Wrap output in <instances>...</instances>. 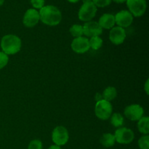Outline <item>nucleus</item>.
Listing matches in <instances>:
<instances>
[{
    "mask_svg": "<svg viewBox=\"0 0 149 149\" xmlns=\"http://www.w3.org/2000/svg\"><path fill=\"white\" fill-rule=\"evenodd\" d=\"M39 20L40 17H39V12L35 9H29L25 13L23 23L26 27L33 28L39 23Z\"/></svg>",
    "mask_w": 149,
    "mask_h": 149,
    "instance_id": "9b49d317",
    "label": "nucleus"
},
{
    "mask_svg": "<svg viewBox=\"0 0 149 149\" xmlns=\"http://www.w3.org/2000/svg\"><path fill=\"white\" fill-rule=\"evenodd\" d=\"M148 79H147L146 82V84H145V90L146 92V94L148 95Z\"/></svg>",
    "mask_w": 149,
    "mask_h": 149,
    "instance_id": "cd10ccee",
    "label": "nucleus"
},
{
    "mask_svg": "<svg viewBox=\"0 0 149 149\" xmlns=\"http://www.w3.org/2000/svg\"><path fill=\"white\" fill-rule=\"evenodd\" d=\"M4 2V0H0V6L2 5Z\"/></svg>",
    "mask_w": 149,
    "mask_h": 149,
    "instance_id": "2f4dec72",
    "label": "nucleus"
},
{
    "mask_svg": "<svg viewBox=\"0 0 149 149\" xmlns=\"http://www.w3.org/2000/svg\"><path fill=\"white\" fill-rule=\"evenodd\" d=\"M70 33H71V36H73L74 37H80V36H81L84 34V33H83V26L78 24L73 25V26L70 28Z\"/></svg>",
    "mask_w": 149,
    "mask_h": 149,
    "instance_id": "aec40b11",
    "label": "nucleus"
},
{
    "mask_svg": "<svg viewBox=\"0 0 149 149\" xmlns=\"http://www.w3.org/2000/svg\"><path fill=\"white\" fill-rule=\"evenodd\" d=\"M116 142L120 144H129L133 141L135 135L132 130L127 127H120L115 131Z\"/></svg>",
    "mask_w": 149,
    "mask_h": 149,
    "instance_id": "0eeeda50",
    "label": "nucleus"
},
{
    "mask_svg": "<svg viewBox=\"0 0 149 149\" xmlns=\"http://www.w3.org/2000/svg\"><path fill=\"white\" fill-rule=\"evenodd\" d=\"M69 139V134L65 127L63 126L56 127L52 133V140L55 145L64 146L68 143Z\"/></svg>",
    "mask_w": 149,
    "mask_h": 149,
    "instance_id": "423d86ee",
    "label": "nucleus"
},
{
    "mask_svg": "<svg viewBox=\"0 0 149 149\" xmlns=\"http://www.w3.org/2000/svg\"><path fill=\"white\" fill-rule=\"evenodd\" d=\"M95 100L97 101H100V100H103V96L100 94V93H97L96 94V97H95Z\"/></svg>",
    "mask_w": 149,
    "mask_h": 149,
    "instance_id": "a878e982",
    "label": "nucleus"
},
{
    "mask_svg": "<svg viewBox=\"0 0 149 149\" xmlns=\"http://www.w3.org/2000/svg\"><path fill=\"white\" fill-rule=\"evenodd\" d=\"M116 23L115 22V17L113 15L106 13L103 14L100 17L98 21V24L100 25L102 29H111L114 27V25Z\"/></svg>",
    "mask_w": 149,
    "mask_h": 149,
    "instance_id": "4468645a",
    "label": "nucleus"
},
{
    "mask_svg": "<svg viewBox=\"0 0 149 149\" xmlns=\"http://www.w3.org/2000/svg\"><path fill=\"white\" fill-rule=\"evenodd\" d=\"M83 3H86V2H90V1H92V0H82Z\"/></svg>",
    "mask_w": 149,
    "mask_h": 149,
    "instance_id": "7c9ffc66",
    "label": "nucleus"
},
{
    "mask_svg": "<svg viewBox=\"0 0 149 149\" xmlns=\"http://www.w3.org/2000/svg\"><path fill=\"white\" fill-rule=\"evenodd\" d=\"M39 13L40 20L42 23L47 26H57L62 20L61 12L59 9L53 5L44 6L40 9Z\"/></svg>",
    "mask_w": 149,
    "mask_h": 149,
    "instance_id": "f257e3e1",
    "label": "nucleus"
},
{
    "mask_svg": "<svg viewBox=\"0 0 149 149\" xmlns=\"http://www.w3.org/2000/svg\"><path fill=\"white\" fill-rule=\"evenodd\" d=\"M48 149H61V146H57V145H52L48 148Z\"/></svg>",
    "mask_w": 149,
    "mask_h": 149,
    "instance_id": "bb28decb",
    "label": "nucleus"
},
{
    "mask_svg": "<svg viewBox=\"0 0 149 149\" xmlns=\"http://www.w3.org/2000/svg\"><path fill=\"white\" fill-rule=\"evenodd\" d=\"M130 13L135 17H141L146 13L147 4L146 0H127Z\"/></svg>",
    "mask_w": 149,
    "mask_h": 149,
    "instance_id": "39448f33",
    "label": "nucleus"
},
{
    "mask_svg": "<svg viewBox=\"0 0 149 149\" xmlns=\"http://www.w3.org/2000/svg\"><path fill=\"white\" fill-rule=\"evenodd\" d=\"M138 130L143 135H148L149 133V118L148 116H143L138 120Z\"/></svg>",
    "mask_w": 149,
    "mask_h": 149,
    "instance_id": "2eb2a0df",
    "label": "nucleus"
},
{
    "mask_svg": "<svg viewBox=\"0 0 149 149\" xmlns=\"http://www.w3.org/2000/svg\"><path fill=\"white\" fill-rule=\"evenodd\" d=\"M116 3H118V4H122V3L126 2L127 0H113Z\"/></svg>",
    "mask_w": 149,
    "mask_h": 149,
    "instance_id": "c85d7f7f",
    "label": "nucleus"
},
{
    "mask_svg": "<svg viewBox=\"0 0 149 149\" xmlns=\"http://www.w3.org/2000/svg\"><path fill=\"white\" fill-rule=\"evenodd\" d=\"M89 45L90 47L94 50H97L100 49L103 45V40L100 36H93L89 40Z\"/></svg>",
    "mask_w": 149,
    "mask_h": 149,
    "instance_id": "6ab92c4d",
    "label": "nucleus"
},
{
    "mask_svg": "<svg viewBox=\"0 0 149 149\" xmlns=\"http://www.w3.org/2000/svg\"><path fill=\"white\" fill-rule=\"evenodd\" d=\"M149 136L148 135H143L138 141V146L141 149H149Z\"/></svg>",
    "mask_w": 149,
    "mask_h": 149,
    "instance_id": "412c9836",
    "label": "nucleus"
},
{
    "mask_svg": "<svg viewBox=\"0 0 149 149\" xmlns=\"http://www.w3.org/2000/svg\"><path fill=\"white\" fill-rule=\"evenodd\" d=\"M112 105L110 102L105 100L97 101L95 107V113L96 116L101 120H107L112 114Z\"/></svg>",
    "mask_w": 149,
    "mask_h": 149,
    "instance_id": "7ed1b4c3",
    "label": "nucleus"
},
{
    "mask_svg": "<svg viewBox=\"0 0 149 149\" xmlns=\"http://www.w3.org/2000/svg\"><path fill=\"white\" fill-rule=\"evenodd\" d=\"M111 123L114 127H120L124 124V117L119 113H114L111 114Z\"/></svg>",
    "mask_w": 149,
    "mask_h": 149,
    "instance_id": "a211bd4d",
    "label": "nucleus"
},
{
    "mask_svg": "<svg viewBox=\"0 0 149 149\" xmlns=\"http://www.w3.org/2000/svg\"><path fill=\"white\" fill-rule=\"evenodd\" d=\"M28 149H42V141L37 139L33 140L29 143Z\"/></svg>",
    "mask_w": 149,
    "mask_h": 149,
    "instance_id": "4be33fe9",
    "label": "nucleus"
},
{
    "mask_svg": "<svg viewBox=\"0 0 149 149\" xmlns=\"http://www.w3.org/2000/svg\"><path fill=\"white\" fill-rule=\"evenodd\" d=\"M21 40L18 36L13 34H7L1 40V48L2 52L8 55H15L21 49Z\"/></svg>",
    "mask_w": 149,
    "mask_h": 149,
    "instance_id": "f03ea898",
    "label": "nucleus"
},
{
    "mask_svg": "<svg viewBox=\"0 0 149 149\" xmlns=\"http://www.w3.org/2000/svg\"><path fill=\"white\" fill-rule=\"evenodd\" d=\"M100 143L106 148H110L114 146L116 143L114 135L111 133H105L100 138Z\"/></svg>",
    "mask_w": 149,
    "mask_h": 149,
    "instance_id": "dca6fc26",
    "label": "nucleus"
},
{
    "mask_svg": "<svg viewBox=\"0 0 149 149\" xmlns=\"http://www.w3.org/2000/svg\"><path fill=\"white\" fill-rule=\"evenodd\" d=\"M71 47L72 50L78 54L85 53L90 48L89 45V39L83 36L75 38L71 42Z\"/></svg>",
    "mask_w": 149,
    "mask_h": 149,
    "instance_id": "1a4fd4ad",
    "label": "nucleus"
},
{
    "mask_svg": "<svg viewBox=\"0 0 149 149\" xmlns=\"http://www.w3.org/2000/svg\"><path fill=\"white\" fill-rule=\"evenodd\" d=\"M112 0H92L96 7H105L111 3Z\"/></svg>",
    "mask_w": 149,
    "mask_h": 149,
    "instance_id": "b1692460",
    "label": "nucleus"
},
{
    "mask_svg": "<svg viewBox=\"0 0 149 149\" xmlns=\"http://www.w3.org/2000/svg\"><path fill=\"white\" fill-rule=\"evenodd\" d=\"M116 95H117V91H116V88L113 87H108L103 91V100H107V101L110 102L113 100V99L116 98Z\"/></svg>",
    "mask_w": 149,
    "mask_h": 149,
    "instance_id": "f3484780",
    "label": "nucleus"
},
{
    "mask_svg": "<svg viewBox=\"0 0 149 149\" xmlns=\"http://www.w3.org/2000/svg\"><path fill=\"white\" fill-rule=\"evenodd\" d=\"M115 17V22L119 27L127 28L132 24L133 21V16L127 10H122L116 13Z\"/></svg>",
    "mask_w": 149,
    "mask_h": 149,
    "instance_id": "9d476101",
    "label": "nucleus"
},
{
    "mask_svg": "<svg viewBox=\"0 0 149 149\" xmlns=\"http://www.w3.org/2000/svg\"><path fill=\"white\" fill-rule=\"evenodd\" d=\"M67 1H69V2H71V3H77V2H78L79 0H67Z\"/></svg>",
    "mask_w": 149,
    "mask_h": 149,
    "instance_id": "c756f323",
    "label": "nucleus"
},
{
    "mask_svg": "<svg viewBox=\"0 0 149 149\" xmlns=\"http://www.w3.org/2000/svg\"><path fill=\"white\" fill-rule=\"evenodd\" d=\"M125 116L131 121H138L143 116L144 110L142 106L138 104L128 106L125 109Z\"/></svg>",
    "mask_w": 149,
    "mask_h": 149,
    "instance_id": "6e6552de",
    "label": "nucleus"
},
{
    "mask_svg": "<svg viewBox=\"0 0 149 149\" xmlns=\"http://www.w3.org/2000/svg\"><path fill=\"white\" fill-rule=\"evenodd\" d=\"M45 0H31V4L34 8L41 9L45 6Z\"/></svg>",
    "mask_w": 149,
    "mask_h": 149,
    "instance_id": "393cba45",
    "label": "nucleus"
},
{
    "mask_svg": "<svg viewBox=\"0 0 149 149\" xmlns=\"http://www.w3.org/2000/svg\"><path fill=\"white\" fill-rule=\"evenodd\" d=\"M9 58L8 55L3 52H0V69L6 66L8 63Z\"/></svg>",
    "mask_w": 149,
    "mask_h": 149,
    "instance_id": "5701e85b",
    "label": "nucleus"
},
{
    "mask_svg": "<svg viewBox=\"0 0 149 149\" xmlns=\"http://www.w3.org/2000/svg\"><path fill=\"white\" fill-rule=\"evenodd\" d=\"M126 38V32L123 28L113 27L109 33V39L113 44L116 45H121L123 43Z\"/></svg>",
    "mask_w": 149,
    "mask_h": 149,
    "instance_id": "ddd939ff",
    "label": "nucleus"
},
{
    "mask_svg": "<svg viewBox=\"0 0 149 149\" xmlns=\"http://www.w3.org/2000/svg\"><path fill=\"white\" fill-rule=\"evenodd\" d=\"M97 13V7L93 1L83 3L78 13L79 19L81 21L89 22L95 16Z\"/></svg>",
    "mask_w": 149,
    "mask_h": 149,
    "instance_id": "20e7f679",
    "label": "nucleus"
},
{
    "mask_svg": "<svg viewBox=\"0 0 149 149\" xmlns=\"http://www.w3.org/2000/svg\"><path fill=\"white\" fill-rule=\"evenodd\" d=\"M103 33V29L98 23L95 21H89L83 26V33L89 37L99 36Z\"/></svg>",
    "mask_w": 149,
    "mask_h": 149,
    "instance_id": "f8f14e48",
    "label": "nucleus"
}]
</instances>
